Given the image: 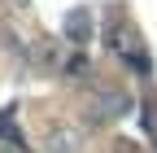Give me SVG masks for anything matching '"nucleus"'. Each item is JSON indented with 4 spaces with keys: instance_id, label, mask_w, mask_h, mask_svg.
Instances as JSON below:
<instances>
[{
    "instance_id": "2",
    "label": "nucleus",
    "mask_w": 157,
    "mask_h": 153,
    "mask_svg": "<svg viewBox=\"0 0 157 153\" xmlns=\"http://www.w3.org/2000/svg\"><path fill=\"white\" fill-rule=\"evenodd\" d=\"M78 149V131L74 127H52L48 131V153H74Z\"/></svg>"
},
{
    "instance_id": "4",
    "label": "nucleus",
    "mask_w": 157,
    "mask_h": 153,
    "mask_svg": "<svg viewBox=\"0 0 157 153\" xmlns=\"http://www.w3.org/2000/svg\"><path fill=\"white\" fill-rule=\"evenodd\" d=\"M0 153H17V149H13V144H0Z\"/></svg>"
},
{
    "instance_id": "3",
    "label": "nucleus",
    "mask_w": 157,
    "mask_h": 153,
    "mask_svg": "<svg viewBox=\"0 0 157 153\" xmlns=\"http://www.w3.org/2000/svg\"><path fill=\"white\" fill-rule=\"evenodd\" d=\"M87 26H92V18H87L83 9H74V13L66 18V35H70L74 44H83V40H87Z\"/></svg>"
},
{
    "instance_id": "1",
    "label": "nucleus",
    "mask_w": 157,
    "mask_h": 153,
    "mask_svg": "<svg viewBox=\"0 0 157 153\" xmlns=\"http://www.w3.org/2000/svg\"><path fill=\"white\" fill-rule=\"evenodd\" d=\"M127 109H131V101L122 92H101V96H92V118L96 123H109V118H118V114H127Z\"/></svg>"
}]
</instances>
